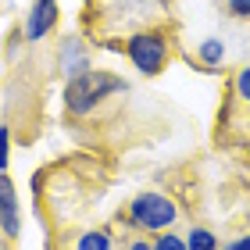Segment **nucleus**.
<instances>
[{
  "mask_svg": "<svg viewBox=\"0 0 250 250\" xmlns=\"http://www.w3.org/2000/svg\"><path fill=\"white\" fill-rule=\"evenodd\" d=\"M229 11L236 18H250V0H229Z\"/></svg>",
  "mask_w": 250,
  "mask_h": 250,
  "instance_id": "obj_13",
  "label": "nucleus"
},
{
  "mask_svg": "<svg viewBox=\"0 0 250 250\" xmlns=\"http://www.w3.org/2000/svg\"><path fill=\"white\" fill-rule=\"evenodd\" d=\"M58 18H61L58 0H36L32 11H29V18H25V40H29V43L43 40L54 25H58Z\"/></svg>",
  "mask_w": 250,
  "mask_h": 250,
  "instance_id": "obj_4",
  "label": "nucleus"
},
{
  "mask_svg": "<svg viewBox=\"0 0 250 250\" xmlns=\"http://www.w3.org/2000/svg\"><path fill=\"white\" fill-rule=\"evenodd\" d=\"M197 54H200V61L208 64V68H218V64L225 61V43L211 36V40H204V43H200V50H197Z\"/></svg>",
  "mask_w": 250,
  "mask_h": 250,
  "instance_id": "obj_8",
  "label": "nucleus"
},
{
  "mask_svg": "<svg viewBox=\"0 0 250 250\" xmlns=\"http://www.w3.org/2000/svg\"><path fill=\"white\" fill-rule=\"evenodd\" d=\"M7 157H11V129L0 125V172H7Z\"/></svg>",
  "mask_w": 250,
  "mask_h": 250,
  "instance_id": "obj_11",
  "label": "nucleus"
},
{
  "mask_svg": "<svg viewBox=\"0 0 250 250\" xmlns=\"http://www.w3.org/2000/svg\"><path fill=\"white\" fill-rule=\"evenodd\" d=\"M0 229L7 236H18L21 218H18V197H15V183L7 172H0Z\"/></svg>",
  "mask_w": 250,
  "mask_h": 250,
  "instance_id": "obj_5",
  "label": "nucleus"
},
{
  "mask_svg": "<svg viewBox=\"0 0 250 250\" xmlns=\"http://www.w3.org/2000/svg\"><path fill=\"white\" fill-rule=\"evenodd\" d=\"M154 250H189L183 236H172V232H157V240H154Z\"/></svg>",
  "mask_w": 250,
  "mask_h": 250,
  "instance_id": "obj_10",
  "label": "nucleus"
},
{
  "mask_svg": "<svg viewBox=\"0 0 250 250\" xmlns=\"http://www.w3.org/2000/svg\"><path fill=\"white\" fill-rule=\"evenodd\" d=\"M236 93H240V97L247 100V104H250V64L236 72Z\"/></svg>",
  "mask_w": 250,
  "mask_h": 250,
  "instance_id": "obj_12",
  "label": "nucleus"
},
{
  "mask_svg": "<svg viewBox=\"0 0 250 250\" xmlns=\"http://www.w3.org/2000/svg\"><path fill=\"white\" fill-rule=\"evenodd\" d=\"M129 250H154V243H150V240H132Z\"/></svg>",
  "mask_w": 250,
  "mask_h": 250,
  "instance_id": "obj_15",
  "label": "nucleus"
},
{
  "mask_svg": "<svg viewBox=\"0 0 250 250\" xmlns=\"http://www.w3.org/2000/svg\"><path fill=\"white\" fill-rule=\"evenodd\" d=\"M61 72H64V79H75V75L89 72V54L79 40H68L61 47Z\"/></svg>",
  "mask_w": 250,
  "mask_h": 250,
  "instance_id": "obj_6",
  "label": "nucleus"
},
{
  "mask_svg": "<svg viewBox=\"0 0 250 250\" xmlns=\"http://www.w3.org/2000/svg\"><path fill=\"white\" fill-rule=\"evenodd\" d=\"M125 83L118 75H111V72H83V75H75V79H68V86H64V107L72 111V115H89L97 104H104V100L111 93H122Z\"/></svg>",
  "mask_w": 250,
  "mask_h": 250,
  "instance_id": "obj_1",
  "label": "nucleus"
},
{
  "mask_svg": "<svg viewBox=\"0 0 250 250\" xmlns=\"http://www.w3.org/2000/svg\"><path fill=\"white\" fill-rule=\"evenodd\" d=\"M225 250H250V236H236V240L225 247Z\"/></svg>",
  "mask_w": 250,
  "mask_h": 250,
  "instance_id": "obj_14",
  "label": "nucleus"
},
{
  "mask_svg": "<svg viewBox=\"0 0 250 250\" xmlns=\"http://www.w3.org/2000/svg\"><path fill=\"white\" fill-rule=\"evenodd\" d=\"M125 225H136V229H146V232H165L179 222V208L165 193H140L132 204H129V218H122Z\"/></svg>",
  "mask_w": 250,
  "mask_h": 250,
  "instance_id": "obj_2",
  "label": "nucleus"
},
{
  "mask_svg": "<svg viewBox=\"0 0 250 250\" xmlns=\"http://www.w3.org/2000/svg\"><path fill=\"white\" fill-rule=\"evenodd\" d=\"M75 250H115V243H111V236L104 229H89L75 240Z\"/></svg>",
  "mask_w": 250,
  "mask_h": 250,
  "instance_id": "obj_7",
  "label": "nucleus"
},
{
  "mask_svg": "<svg viewBox=\"0 0 250 250\" xmlns=\"http://www.w3.org/2000/svg\"><path fill=\"white\" fill-rule=\"evenodd\" d=\"M125 54H129V61L136 64L140 75H157L168 61V40H165V32H154V29L136 32L125 43Z\"/></svg>",
  "mask_w": 250,
  "mask_h": 250,
  "instance_id": "obj_3",
  "label": "nucleus"
},
{
  "mask_svg": "<svg viewBox=\"0 0 250 250\" xmlns=\"http://www.w3.org/2000/svg\"><path fill=\"white\" fill-rule=\"evenodd\" d=\"M186 247L189 250H218V240H214V232H208V229H193L186 236Z\"/></svg>",
  "mask_w": 250,
  "mask_h": 250,
  "instance_id": "obj_9",
  "label": "nucleus"
}]
</instances>
